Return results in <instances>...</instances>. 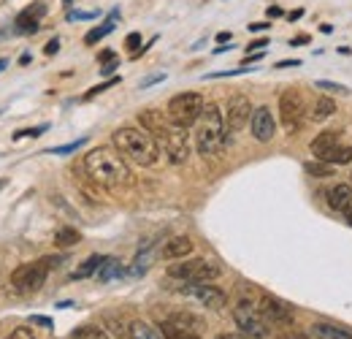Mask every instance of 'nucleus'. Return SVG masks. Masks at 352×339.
I'll list each match as a JSON object with an SVG mask.
<instances>
[{
    "instance_id": "nucleus-1",
    "label": "nucleus",
    "mask_w": 352,
    "mask_h": 339,
    "mask_svg": "<svg viewBox=\"0 0 352 339\" xmlns=\"http://www.w3.org/2000/svg\"><path fill=\"white\" fill-rule=\"evenodd\" d=\"M85 171L87 176L106 187V190H120L133 182V174L125 163V155L117 147H95L85 155Z\"/></svg>"
},
{
    "instance_id": "nucleus-2",
    "label": "nucleus",
    "mask_w": 352,
    "mask_h": 339,
    "mask_svg": "<svg viewBox=\"0 0 352 339\" xmlns=\"http://www.w3.org/2000/svg\"><path fill=\"white\" fill-rule=\"evenodd\" d=\"M111 144H114L128 161L138 163V166H155L157 158H160L157 141H155L144 127H133V125L117 127V130L111 133Z\"/></svg>"
},
{
    "instance_id": "nucleus-3",
    "label": "nucleus",
    "mask_w": 352,
    "mask_h": 339,
    "mask_svg": "<svg viewBox=\"0 0 352 339\" xmlns=\"http://www.w3.org/2000/svg\"><path fill=\"white\" fill-rule=\"evenodd\" d=\"M195 147L204 158H212V155H220L222 147L228 144V125L222 120V112L217 103H206L201 120L195 123Z\"/></svg>"
},
{
    "instance_id": "nucleus-4",
    "label": "nucleus",
    "mask_w": 352,
    "mask_h": 339,
    "mask_svg": "<svg viewBox=\"0 0 352 339\" xmlns=\"http://www.w3.org/2000/svg\"><path fill=\"white\" fill-rule=\"evenodd\" d=\"M60 263H63L60 255H44V258H38V260H30V263L16 266L14 274H11V288H14L16 294H22V296H30V294L41 291L46 277H49V271H52L54 266H60Z\"/></svg>"
},
{
    "instance_id": "nucleus-5",
    "label": "nucleus",
    "mask_w": 352,
    "mask_h": 339,
    "mask_svg": "<svg viewBox=\"0 0 352 339\" xmlns=\"http://www.w3.org/2000/svg\"><path fill=\"white\" fill-rule=\"evenodd\" d=\"M233 320L236 326L241 329V334L250 339H268L271 337V326L263 318L261 307L252 301V298H236L233 304Z\"/></svg>"
},
{
    "instance_id": "nucleus-6",
    "label": "nucleus",
    "mask_w": 352,
    "mask_h": 339,
    "mask_svg": "<svg viewBox=\"0 0 352 339\" xmlns=\"http://www.w3.org/2000/svg\"><path fill=\"white\" fill-rule=\"evenodd\" d=\"M222 274V266L212 258H187L168 266V277L182 282H212Z\"/></svg>"
},
{
    "instance_id": "nucleus-7",
    "label": "nucleus",
    "mask_w": 352,
    "mask_h": 339,
    "mask_svg": "<svg viewBox=\"0 0 352 339\" xmlns=\"http://www.w3.org/2000/svg\"><path fill=\"white\" fill-rule=\"evenodd\" d=\"M204 109H206V103H204V95L201 92H179V95H174L168 101L166 114H168V120L176 127H184L187 130V127H192L201 120Z\"/></svg>"
},
{
    "instance_id": "nucleus-8",
    "label": "nucleus",
    "mask_w": 352,
    "mask_h": 339,
    "mask_svg": "<svg viewBox=\"0 0 352 339\" xmlns=\"http://www.w3.org/2000/svg\"><path fill=\"white\" fill-rule=\"evenodd\" d=\"M304 95L298 90H285L279 95V117L287 133H298V127L304 125Z\"/></svg>"
},
{
    "instance_id": "nucleus-9",
    "label": "nucleus",
    "mask_w": 352,
    "mask_h": 339,
    "mask_svg": "<svg viewBox=\"0 0 352 339\" xmlns=\"http://www.w3.org/2000/svg\"><path fill=\"white\" fill-rule=\"evenodd\" d=\"M176 291L182 296L195 298L198 304H204L209 309H222L228 304V294L217 285H209V282H182V285H176Z\"/></svg>"
},
{
    "instance_id": "nucleus-10",
    "label": "nucleus",
    "mask_w": 352,
    "mask_h": 339,
    "mask_svg": "<svg viewBox=\"0 0 352 339\" xmlns=\"http://www.w3.org/2000/svg\"><path fill=\"white\" fill-rule=\"evenodd\" d=\"M263 318L268 320V326H282V329H293V309L290 304H285L282 298L271 296V294H261L258 301Z\"/></svg>"
},
{
    "instance_id": "nucleus-11",
    "label": "nucleus",
    "mask_w": 352,
    "mask_h": 339,
    "mask_svg": "<svg viewBox=\"0 0 352 339\" xmlns=\"http://www.w3.org/2000/svg\"><path fill=\"white\" fill-rule=\"evenodd\" d=\"M160 152H166V158H168L174 166H182V163L187 161V155H190V138H187V130H184V127L171 125L168 136H166L163 144H160Z\"/></svg>"
},
{
    "instance_id": "nucleus-12",
    "label": "nucleus",
    "mask_w": 352,
    "mask_h": 339,
    "mask_svg": "<svg viewBox=\"0 0 352 339\" xmlns=\"http://www.w3.org/2000/svg\"><path fill=\"white\" fill-rule=\"evenodd\" d=\"M252 112H255V109H252V103H250L247 95H233V98L228 101V109H225V125H228V133L241 130V127L250 123Z\"/></svg>"
},
{
    "instance_id": "nucleus-13",
    "label": "nucleus",
    "mask_w": 352,
    "mask_h": 339,
    "mask_svg": "<svg viewBox=\"0 0 352 339\" xmlns=\"http://www.w3.org/2000/svg\"><path fill=\"white\" fill-rule=\"evenodd\" d=\"M138 125L144 127V130L157 141V147H160L174 123H171V120H168V114H163L160 109H144V112L138 114Z\"/></svg>"
},
{
    "instance_id": "nucleus-14",
    "label": "nucleus",
    "mask_w": 352,
    "mask_h": 339,
    "mask_svg": "<svg viewBox=\"0 0 352 339\" xmlns=\"http://www.w3.org/2000/svg\"><path fill=\"white\" fill-rule=\"evenodd\" d=\"M250 133H252V138H258V141H271V138H274L276 123H274V114H271L268 106H258V109L252 112V117H250Z\"/></svg>"
},
{
    "instance_id": "nucleus-15",
    "label": "nucleus",
    "mask_w": 352,
    "mask_h": 339,
    "mask_svg": "<svg viewBox=\"0 0 352 339\" xmlns=\"http://www.w3.org/2000/svg\"><path fill=\"white\" fill-rule=\"evenodd\" d=\"M46 14V3L44 0H38V3H33V6H28L19 17H16V30L19 33H36L38 28H41V19H44Z\"/></svg>"
},
{
    "instance_id": "nucleus-16",
    "label": "nucleus",
    "mask_w": 352,
    "mask_h": 339,
    "mask_svg": "<svg viewBox=\"0 0 352 339\" xmlns=\"http://www.w3.org/2000/svg\"><path fill=\"white\" fill-rule=\"evenodd\" d=\"M339 138H342V130H322V133H317V138L311 141V155L317 158V161H322L331 150H336L339 147Z\"/></svg>"
},
{
    "instance_id": "nucleus-17",
    "label": "nucleus",
    "mask_w": 352,
    "mask_h": 339,
    "mask_svg": "<svg viewBox=\"0 0 352 339\" xmlns=\"http://www.w3.org/2000/svg\"><path fill=\"white\" fill-rule=\"evenodd\" d=\"M328 204L342 214H350L352 212V185H333L328 193Z\"/></svg>"
},
{
    "instance_id": "nucleus-18",
    "label": "nucleus",
    "mask_w": 352,
    "mask_h": 339,
    "mask_svg": "<svg viewBox=\"0 0 352 339\" xmlns=\"http://www.w3.org/2000/svg\"><path fill=\"white\" fill-rule=\"evenodd\" d=\"M190 253H192V239L190 236H171L163 245V250H160V255L166 260H182V258H187Z\"/></svg>"
},
{
    "instance_id": "nucleus-19",
    "label": "nucleus",
    "mask_w": 352,
    "mask_h": 339,
    "mask_svg": "<svg viewBox=\"0 0 352 339\" xmlns=\"http://www.w3.org/2000/svg\"><path fill=\"white\" fill-rule=\"evenodd\" d=\"M311 337L314 339H352V331L336 323H314L311 326Z\"/></svg>"
},
{
    "instance_id": "nucleus-20",
    "label": "nucleus",
    "mask_w": 352,
    "mask_h": 339,
    "mask_svg": "<svg viewBox=\"0 0 352 339\" xmlns=\"http://www.w3.org/2000/svg\"><path fill=\"white\" fill-rule=\"evenodd\" d=\"M160 334L166 339H201L198 331H192V329H187V326H182V323H174L171 318L160 323Z\"/></svg>"
},
{
    "instance_id": "nucleus-21",
    "label": "nucleus",
    "mask_w": 352,
    "mask_h": 339,
    "mask_svg": "<svg viewBox=\"0 0 352 339\" xmlns=\"http://www.w3.org/2000/svg\"><path fill=\"white\" fill-rule=\"evenodd\" d=\"M125 274V269H122V263L117 260V258H106L103 263H100V269H98V280L100 282H111V280H117V277H122Z\"/></svg>"
},
{
    "instance_id": "nucleus-22",
    "label": "nucleus",
    "mask_w": 352,
    "mask_h": 339,
    "mask_svg": "<svg viewBox=\"0 0 352 339\" xmlns=\"http://www.w3.org/2000/svg\"><path fill=\"white\" fill-rule=\"evenodd\" d=\"M106 258L103 255H89L87 260L71 274V280H87V277H92V274H98V269H100V263H103Z\"/></svg>"
},
{
    "instance_id": "nucleus-23",
    "label": "nucleus",
    "mask_w": 352,
    "mask_h": 339,
    "mask_svg": "<svg viewBox=\"0 0 352 339\" xmlns=\"http://www.w3.org/2000/svg\"><path fill=\"white\" fill-rule=\"evenodd\" d=\"M128 329H131V337L128 339H166L155 326H149V323H144V320H133Z\"/></svg>"
},
{
    "instance_id": "nucleus-24",
    "label": "nucleus",
    "mask_w": 352,
    "mask_h": 339,
    "mask_svg": "<svg viewBox=\"0 0 352 339\" xmlns=\"http://www.w3.org/2000/svg\"><path fill=\"white\" fill-rule=\"evenodd\" d=\"M117 17H120V11H114V14L109 17V22H103V25L92 28L87 36H85V43H89V46H92V43H98L100 39H106V36H109V33L114 30V22H117Z\"/></svg>"
},
{
    "instance_id": "nucleus-25",
    "label": "nucleus",
    "mask_w": 352,
    "mask_h": 339,
    "mask_svg": "<svg viewBox=\"0 0 352 339\" xmlns=\"http://www.w3.org/2000/svg\"><path fill=\"white\" fill-rule=\"evenodd\" d=\"M333 112H336V103H333L331 98H317V103H314V109H311V120H314V123H322V120H328Z\"/></svg>"
},
{
    "instance_id": "nucleus-26",
    "label": "nucleus",
    "mask_w": 352,
    "mask_h": 339,
    "mask_svg": "<svg viewBox=\"0 0 352 339\" xmlns=\"http://www.w3.org/2000/svg\"><path fill=\"white\" fill-rule=\"evenodd\" d=\"M352 161V147H336V150H331L325 158H322V163H331V166H344V163H350Z\"/></svg>"
},
{
    "instance_id": "nucleus-27",
    "label": "nucleus",
    "mask_w": 352,
    "mask_h": 339,
    "mask_svg": "<svg viewBox=\"0 0 352 339\" xmlns=\"http://www.w3.org/2000/svg\"><path fill=\"white\" fill-rule=\"evenodd\" d=\"M79 242H82V236H79V231H74V228H60L57 236H54V245H57V247H74V245H79Z\"/></svg>"
},
{
    "instance_id": "nucleus-28",
    "label": "nucleus",
    "mask_w": 352,
    "mask_h": 339,
    "mask_svg": "<svg viewBox=\"0 0 352 339\" xmlns=\"http://www.w3.org/2000/svg\"><path fill=\"white\" fill-rule=\"evenodd\" d=\"M71 339H109L106 337V331L103 329H98V326H82V329H76Z\"/></svg>"
},
{
    "instance_id": "nucleus-29",
    "label": "nucleus",
    "mask_w": 352,
    "mask_h": 339,
    "mask_svg": "<svg viewBox=\"0 0 352 339\" xmlns=\"http://www.w3.org/2000/svg\"><path fill=\"white\" fill-rule=\"evenodd\" d=\"M171 320H174V323H182V326H187V329H192V331L201 329V320H198L195 315H190V312H176V315H171Z\"/></svg>"
},
{
    "instance_id": "nucleus-30",
    "label": "nucleus",
    "mask_w": 352,
    "mask_h": 339,
    "mask_svg": "<svg viewBox=\"0 0 352 339\" xmlns=\"http://www.w3.org/2000/svg\"><path fill=\"white\" fill-rule=\"evenodd\" d=\"M87 144V138H76V141H71V144H63V147H54V150H49V152H54V155H68V152H76V150H82Z\"/></svg>"
},
{
    "instance_id": "nucleus-31",
    "label": "nucleus",
    "mask_w": 352,
    "mask_h": 339,
    "mask_svg": "<svg viewBox=\"0 0 352 339\" xmlns=\"http://www.w3.org/2000/svg\"><path fill=\"white\" fill-rule=\"evenodd\" d=\"M6 339H36V334H33V329H30V326H16V329H14Z\"/></svg>"
},
{
    "instance_id": "nucleus-32",
    "label": "nucleus",
    "mask_w": 352,
    "mask_h": 339,
    "mask_svg": "<svg viewBox=\"0 0 352 339\" xmlns=\"http://www.w3.org/2000/svg\"><path fill=\"white\" fill-rule=\"evenodd\" d=\"M307 171L311 176H331V163H307Z\"/></svg>"
},
{
    "instance_id": "nucleus-33",
    "label": "nucleus",
    "mask_w": 352,
    "mask_h": 339,
    "mask_svg": "<svg viewBox=\"0 0 352 339\" xmlns=\"http://www.w3.org/2000/svg\"><path fill=\"white\" fill-rule=\"evenodd\" d=\"M46 130H49V125L28 127V130H19V133H14V138H16V141H19V138H25V136H33V138H36V136H41V133H46Z\"/></svg>"
},
{
    "instance_id": "nucleus-34",
    "label": "nucleus",
    "mask_w": 352,
    "mask_h": 339,
    "mask_svg": "<svg viewBox=\"0 0 352 339\" xmlns=\"http://www.w3.org/2000/svg\"><path fill=\"white\" fill-rule=\"evenodd\" d=\"M98 17H100V11H71L68 14L71 22H76V19H98Z\"/></svg>"
},
{
    "instance_id": "nucleus-35",
    "label": "nucleus",
    "mask_w": 352,
    "mask_h": 339,
    "mask_svg": "<svg viewBox=\"0 0 352 339\" xmlns=\"http://www.w3.org/2000/svg\"><path fill=\"white\" fill-rule=\"evenodd\" d=\"M117 82H120V76H114V79H109V82H103V85H98V87H92V90H89L87 95H85V98H95V95H98V92H103V90H109V87H114L117 85Z\"/></svg>"
},
{
    "instance_id": "nucleus-36",
    "label": "nucleus",
    "mask_w": 352,
    "mask_h": 339,
    "mask_svg": "<svg viewBox=\"0 0 352 339\" xmlns=\"http://www.w3.org/2000/svg\"><path fill=\"white\" fill-rule=\"evenodd\" d=\"M138 43H141V36H138V33H131V36L125 39V46H128L131 52H135V49H138Z\"/></svg>"
},
{
    "instance_id": "nucleus-37",
    "label": "nucleus",
    "mask_w": 352,
    "mask_h": 339,
    "mask_svg": "<svg viewBox=\"0 0 352 339\" xmlns=\"http://www.w3.org/2000/svg\"><path fill=\"white\" fill-rule=\"evenodd\" d=\"M117 65H120V60L114 57V60H109V63H103V65H100V74H114V68H117Z\"/></svg>"
},
{
    "instance_id": "nucleus-38",
    "label": "nucleus",
    "mask_w": 352,
    "mask_h": 339,
    "mask_svg": "<svg viewBox=\"0 0 352 339\" xmlns=\"http://www.w3.org/2000/svg\"><path fill=\"white\" fill-rule=\"evenodd\" d=\"M314 87H320V90H339V92H347V87L342 85H333V82H317Z\"/></svg>"
},
{
    "instance_id": "nucleus-39",
    "label": "nucleus",
    "mask_w": 352,
    "mask_h": 339,
    "mask_svg": "<svg viewBox=\"0 0 352 339\" xmlns=\"http://www.w3.org/2000/svg\"><path fill=\"white\" fill-rule=\"evenodd\" d=\"M57 49H60V39H52V41H49V43H46V46H44V52H46V54H54Z\"/></svg>"
},
{
    "instance_id": "nucleus-40",
    "label": "nucleus",
    "mask_w": 352,
    "mask_h": 339,
    "mask_svg": "<svg viewBox=\"0 0 352 339\" xmlns=\"http://www.w3.org/2000/svg\"><path fill=\"white\" fill-rule=\"evenodd\" d=\"M163 79H166V74H155V76L144 79V82H141V87H149V85H155V82H163Z\"/></svg>"
},
{
    "instance_id": "nucleus-41",
    "label": "nucleus",
    "mask_w": 352,
    "mask_h": 339,
    "mask_svg": "<svg viewBox=\"0 0 352 339\" xmlns=\"http://www.w3.org/2000/svg\"><path fill=\"white\" fill-rule=\"evenodd\" d=\"M301 65V60H282V63H276V68H298Z\"/></svg>"
},
{
    "instance_id": "nucleus-42",
    "label": "nucleus",
    "mask_w": 352,
    "mask_h": 339,
    "mask_svg": "<svg viewBox=\"0 0 352 339\" xmlns=\"http://www.w3.org/2000/svg\"><path fill=\"white\" fill-rule=\"evenodd\" d=\"M265 46H268V39H258V41L250 43L247 49H250V52H252V49H258V52H261V49H265Z\"/></svg>"
},
{
    "instance_id": "nucleus-43",
    "label": "nucleus",
    "mask_w": 352,
    "mask_h": 339,
    "mask_svg": "<svg viewBox=\"0 0 352 339\" xmlns=\"http://www.w3.org/2000/svg\"><path fill=\"white\" fill-rule=\"evenodd\" d=\"M30 320H33V323H38V326H46V329L52 326V320H49V318H44V315H36V318H30Z\"/></svg>"
},
{
    "instance_id": "nucleus-44",
    "label": "nucleus",
    "mask_w": 352,
    "mask_h": 339,
    "mask_svg": "<svg viewBox=\"0 0 352 339\" xmlns=\"http://www.w3.org/2000/svg\"><path fill=\"white\" fill-rule=\"evenodd\" d=\"M282 339H311V337L301 334V331H287V334H282Z\"/></svg>"
},
{
    "instance_id": "nucleus-45",
    "label": "nucleus",
    "mask_w": 352,
    "mask_h": 339,
    "mask_svg": "<svg viewBox=\"0 0 352 339\" xmlns=\"http://www.w3.org/2000/svg\"><path fill=\"white\" fill-rule=\"evenodd\" d=\"M114 57H117V54H114L111 49H106V52H100V57H98V60H100V63H109V60H114Z\"/></svg>"
},
{
    "instance_id": "nucleus-46",
    "label": "nucleus",
    "mask_w": 352,
    "mask_h": 339,
    "mask_svg": "<svg viewBox=\"0 0 352 339\" xmlns=\"http://www.w3.org/2000/svg\"><path fill=\"white\" fill-rule=\"evenodd\" d=\"M307 41H309V36H298V39H293V41H290V46H304Z\"/></svg>"
},
{
    "instance_id": "nucleus-47",
    "label": "nucleus",
    "mask_w": 352,
    "mask_h": 339,
    "mask_svg": "<svg viewBox=\"0 0 352 339\" xmlns=\"http://www.w3.org/2000/svg\"><path fill=\"white\" fill-rule=\"evenodd\" d=\"M250 30H268V22H255V25H250Z\"/></svg>"
},
{
    "instance_id": "nucleus-48",
    "label": "nucleus",
    "mask_w": 352,
    "mask_h": 339,
    "mask_svg": "<svg viewBox=\"0 0 352 339\" xmlns=\"http://www.w3.org/2000/svg\"><path fill=\"white\" fill-rule=\"evenodd\" d=\"M214 339H250V337H239V334H217Z\"/></svg>"
},
{
    "instance_id": "nucleus-49",
    "label": "nucleus",
    "mask_w": 352,
    "mask_h": 339,
    "mask_svg": "<svg viewBox=\"0 0 352 339\" xmlns=\"http://www.w3.org/2000/svg\"><path fill=\"white\" fill-rule=\"evenodd\" d=\"M268 17H282V8H276V6H271V8H268Z\"/></svg>"
},
{
    "instance_id": "nucleus-50",
    "label": "nucleus",
    "mask_w": 352,
    "mask_h": 339,
    "mask_svg": "<svg viewBox=\"0 0 352 339\" xmlns=\"http://www.w3.org/2000/svg\"><path fill=\"white\" fill-rule=\"evenodd\" d=\"M6 65H8V60H0V71H3V68H6Z\"/></svg>"
}]
</instances>
